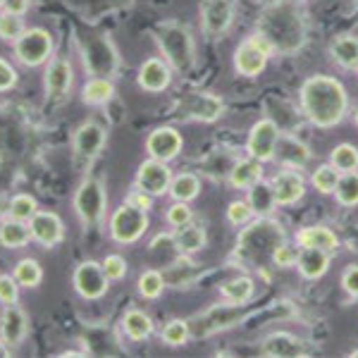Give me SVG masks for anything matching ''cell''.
<instances>
[{
    "instance_id": "6da1fadb",
    "label": "cell",
    "mask_w": 358,
    "mask_h": 358,
    "mask_svg": "<svg viewBox=\"0 0 358 358\" xmlns=\"http://www.w3.org/2000/svg\"><path fill=\"white\" fill-rule=\"evenodd\" d=\"M349 108V96L339 79L327 74L308 77L301 86V110L320 129H330L339 124Z\"/></svg>"
},
{
    "instance_id": "7a4b0ae2",
    "label": "cell",
    "mask_w": 358,
    "mask_h": 358,
    "mask_svg": "<svg viewBox=\"0 0 358 358\" xmlns=\"http://www.w3.org/2000/svg\"><path fill=\"white\" fill-rule=\"evenodd\" d=\"M258 34L268 38L275 53H299L306 43V22L296 3L282 0V3L268 5L258 17Z\"/></svg>"
},
{
    "instance_id": "3957f363",
    "label": "cell",
    "mask_w": 358,
    "mask_h": 358,
    "mask_svg": "<svg viewBox=\"0 0 358 358\" xmlns=\"http://www.w3.org/2000/svg\"><path fill=\"white\" fill-rule=\"evenodd\" d=\"M155 41H158L172 69L182 74L192 72L196 65V48L187 27H182L179 22H163L155 27Z\"/></svg>"
},
{
    "instance_id": "277c9868",
    "label": "cell",
    "mask_w": 358,
    "mask_h": 358,
    "mask_svg": "<svg viewBox=\"0 0 358 358\" xmlns=\"http://www.w3.org/2000/svg\"><path fill=\"white\" fill-rule=\"evenodd\" d=\"M285 241V229L280 227L275 220H265L248 224L246 232L239 236V256L246 263H258L263 258H273L275 248ZM241 261V263H244Z\"/></svg>"
},
{
    "instance_id": "5b68a950",
    "label": "cell",
    "mask_w": 358,
    "mask_h": 358,
    "mask_svg": "<svg viewBox=\"0 0 358 358\" xmlns=\"http://www.w3.org/2000/svg\"><path fill=\"white\" fill-rule=\"evenodd\" d=\"M273 53L275 50H273V45L268 43V38H265L263 34H253V36L241 41L239 48H236V53H234L236 72L244 74V77H258L265 69V65H268Z\"/></svg>"
},
{
    "instance_id": "8992f818",
    "label": "cell",
    "mask_w": 358,
    "mask_h": 358,
    "mask_svg": "<svg viewBox=\"0 0 358 358\" xmlns=\"http://www.w3.org/2000/svg\"><path fill=\"white\" fill-rule=\"evenodd\" d=\"M148 227V217L146 210L136 208L134 203L127 201L124 206H120L117 210L113 213L110 220V234L117 244H134V241L146 232Z\"/></svg>"
},
{
    "instance_id": "52a82bcc",
    "label": "cell",
    "mask_w": 358,
    "mask_h": 358,
    "mask_svg": "<svg viewBox=\"0 0 358 358\" xmlns=\"http://www.w3.org/2000/svg\"><path fill=\"white\" fill-rule=\"evenodd\" d=\"M74 208H77L79 217L86 227L91 224H98L106 213V192H103V184L98 179H84V184L77 189V196H74Z\"/></svg>"
},
{
    "instance_id": "ba28073f",
    "label": "cell",
    "mask_w": 358,
    "mask_h": 358,
    "mask_svg": "<svg viewBox=\"0 0 358 358\" xmlns=\"http://www.w3.org/2000/svg\"><path fill=\"white\" fill-rule=\"evenodd\" d=\"M244 317V308L241 303H229L227 306H213L208 308L203 315H199L196 320L192 322V332L196 337H206V334H213V332H220V330H227V327L236 325V322Z\"/></svg>"
},
{
    "instance_id": "9c48e42d",
    "label": "cell",
    "mask_w": 358,
    "mask_h": 358,
    "mask_svg": "<svg viewBox=\"0 0 358 358\" xmlns=\"http://www.w3.org/2000/svg\"><path fill=\"white\" fill-rule=\"evenodd\" d=\"M50 50H53V38H50V34L45 29H27L15 41L17 57L29 67H36L48 60Z\"/></svg>"
},
{
    "instance_id": "30bf717a",
    "label": "cell",
    "mask_w": 358,
    "mask_h": 358,
    "mask_svg": "<svg viewBox=\"0 0 358 358\" xmlns=\"http://www.w3.org/2000/svg\"><path fill=\"white\" fill-rule=\"evenodd\" d=\"M234 22L232 0H203L201 3V27L208 36L217 38L229 31Z\"/></svg>"
},
{
    "instance_id": "8fae6325",
    "label": "cell",
    "mask_w": 358,
    "mask_h": 358,
    "mask_svg": "<svg viewBox=\"0 0 358 358\" xmlns=\"http://www.w3.org/2000/svg\"><path fill=\"white\" fill-rule=\"evenodd\" d=\"M106 143V129L98 122H84L74 134V160L79 167H86L101 153Z\"/></svg>"
},
{
    "instance_id": "7c38bea8",
    "label": "cell",
    "mask_w": 358,
    "mask_h": 358,
    "mask_svg": "<svg viewBox=\"0 0 358 358\" xmlns=\"http://www.w3.org/2000/svg\"><path fill=\"white\" fill-rule=\"evenodd\" d=\"M277 138H280V129H277V124L273 120H261V122H256V127L251 129V134H248V155L256 160H273L275 158V146H277Z\"/></svg>"
},
{
    "instance_id": "4fadbf2b",
    "label": "cell",
    "mask_w": 358,
    "mask_h": 358,
    "mask_svg": "<svg viewBox=\"0 0 358 358\" xmlns=\"http://www.w3.org/2000/svg\"><path fill=\"white\" fill-rule=\"evenodd\" d=\"M74 287L84 299H101L108 292V275L103 265L86 261L74 270Z\"/></svg>"
},
{
    "instance_id": "5bb4252c",
    "label": "cell",
    "mask_w": 358,
    "mask_h": 358,
    "mask_svg": "<svg viewBox=\"0 0 358 358\" xmlns=\"http://www.w3.org/2000/svg\"><path fill=\"white\" fill-rule=\"evenodd\" d=\"M182 115L187 120H199V122H215L224 110V103L217 96L210 94H192L184 98L182 103Z\"/></svg>"
},
{
    "instance_id": "9a60e30c",
    "label": "cell",
    "mask_w": 358,
    "mask_h": 358,
    "mask_svg": "<svg viewBox=\"0 0 358 358\" xmlns=\"http://www.w3.org/2000/svg\"><path fill=\"white\" fill-rule=\"evenodd\" d=\"M172 175H170V167H167L163 160H146L141 167H138V175H136V184L138 189H143L146 194L151 196H163L167 189H170Z\"/></svg>"
},
{
    "instance_id": "2e32d148",
    "label": "cell",
    "mask_w": 358,
    "mask_h": 358,
    "mask_svg": "<svg viewBox=\"0 0 358 358\" xmlns=\"http://www.w3.org/2000/svg\"><path fill=\"white\" fill-rule=\"evenodd\" d=\"M270 187H273L277 206H292L303 196V177L294 167H287V170L277 172Z\"/></svg>"
},
{
    "instance_id": "e0dca14e",
    "label": "cell",
    "mask_w": 358,
    "mask_h": 358,
    "mask_svg": "<svg viewBox=\"0 0 358 358\" xmlns=\"http://www.w3.org/2000/svg\"><path fill=\"white\" fill-rule=\"evenodd\" d=\"M146 151L151 158L167 163V160H172L182 151V134H179L177 129H172V127H160V129H155L153 134L148 136Z\"/></svg>"
},
{
    "instance_id": "ac0fdd59",
    "label": "cell",
    "mask_w": 358,
    "mask_h": 358,
    "mask_svg": "<svg viewBox=\"0 0 358 358\" xmlns=\"http://www.w3.org/2000/svg\"><path fill=\"white\" fill-rule=\"evenodd\" d=\"M170 62L160 60V57H148L146 62L138 69V84L143 91H151V94H160L165 91L172 82Z\"/></svg>"
},
{
    "instance_id": "d6986e66",
    "label": "cell",
    "mask_w": 358,
    "mask_h": 358,
    "mask_svg": "<svg viewBox=\"0 0 358 358\" xmlns=\"http://www.w3.org/2000/svg\"><path fill=\"white\" fill-rule=\"evenodd\" d=\"M29 229H31V236L41 246H55V244H60L62 234H65L62 220L55 215V213H36V215H34L31 220H29Z\"/></svg>"
},
{
    "instance_id": "ffe728a7",
    "label": "cell",
    "mask_w": 358,
    "mask_h": 358,
    "mask_svg": "<svg viewBox=\"0 0 358 358\" xmlns=\"http://www.w3.org/2000/svg\"><path fill=\"white\" fill-rule=\"evenodd\" d=\"M261 354L263 356H287V358L308 356V346L289 332H275L261 344Z\"/></svg>"
},
{
    "instance_id": "44dd1931",
    "label": "cell",
    "mask_w": 358,
    "mask_h": 358,
    "mask_svg": "<svg viewBox=\"0 0 358 358\" xmlns=\"http://www.w3.org/2000/svg\"><path fill=\"white\" fill-rule=\"evenodd\" d=\"M275 158L280 160L282 165L299 170V167H303L310 160V148L306 146L301 138L280 134V138H277V146H275Z\"/></svg>"
},
{
    "instance_id": "7402d4cb",
    "label": "cell",
    "mask_w": 358,
    "mask_h": 358,
    "mask_svg": "<svg viewBox=\"0 0 358 358\" xmlns=\"http://www.w3.org/2000/svg\"><path fill=\"white\" fill-rule=\"evenodd\" d=\"M27 330H29V322L24 310L17 308V306H8L3 313V320H0V339L8 346H20L24 342Z\"/></svg>"
},
{
    "instance_id": "603a6c76",
    "label": "cell",
    "mask_w": 358,
    "mask_h": 358,
    "mask_svg": "<svg viewBox=\"0 0 358 358\" xmlns=\"http://www.w3.org/2000/svg\"><path fill=\"white\" fill-rule=\"evenodd\" d=\"M72 86V67L67 60H53L45 72V89L50 101H62Z\"/></svg>"
},
{
    "instance_id": "cb8c5ba5",
    "label": "cell",
    "mask_w": 358,
    "mask_h": 358,
    "mask_svg": "<svg viewBox=\"0 0 358 358\" xmlns=\"http://www.w3.org/2000/svg\"><path fill=\"white\" fill-rule=\"evenodd\" d=\"M296 268L306 280H317L330 268V256H327V251H320V248H303L299 253Z\"/></svg>"
},
{
    "instance_id": "d4e9b609",
    "label": "cell",
    "mask_w": 358,
    "mask_h": 358,
    "mask_svg": "<svg viewBox=\"0 0 358 358\" xmlns=\"http://www.w3.org/2000/svg\"><path fill=\"white\" fill-rule=\"evenodd\" d=\"M263 179V167L261 160L256 158H246L234 163V167L229 170V184L234 189H251L253 184H258Z\"/></svg>"
},
{
    "instance_id": "484cf974",
    "label": "cell",
    "mask_w": 358,
    "mask_h": 358,
    "mask_svg": "<svg viewBox=\"0 0 358 358\" xmlns=\"http://www.w3.org/2000/svg\"><path fill=\"white\" fill-rule=\"evenodd\" d=\"M31 239V229L24 220H17V217H5L0 222V244L5 248H24Z\"/></svg>"
},
{
    "instance_id": "4316f807",
    "label": "cell",
    "mask_w": 358,
    "mask_h": 358,
    "mask_svg": "<svg viewBox=\"0 0 358 358\" xmlns=\"http://www.w3.org/2000/svg\"><path fill=\"white\" fill-rule=\"evenodd\" d=\"M199 273H201V268L187 256V253H184V256H179L172 261V265L163 275H165V285L184 287V285H189V282H194L196 277H199Z\"/></svg>"
},
{
    "instance_id": "83f0119b",
    "label": "cell",
    "mask_w": 358,
    "mask_h": 358,
    "mask_svg": "<svg viewBox=\"0 0 358 358\" xmlns=\"http://www.w3.org/2000/svg\"><path fill=\"white\" fill-rule=\"evenodd\" d=\"M301 248H320V251H334L337 248V234L327 227H306L296 234Z\"/></svg>"
},
{
    "instance_id": "f1b7e54d",
    "label": "cell",
    "mask_w": 358,
    "mask_h": 358,
    "mask_svg": "<svg viewBox=\"0 0 358 358\" xmlns=\"http://www.w3.org/2000/svg\"><path fill=\"white\" fill-rule=\"evenodd\" d=\"M330 55L339 67L358 69V38L356 36H337L330 45Z\"/></svg>"
},
{
    "instance_id": "f546056e",
    "label": "cell",
    "mask_w": 358,
    "mask_h": 358,
    "mask_svg": "<svg viewBox=\"0 0 358 358\" xmlns=\"http://www.w3.org/2000/svg\"><path fill=\"white\" fill-rule=\"evenodd\" d=\"M172 236H175V246L182 253H196L206 246V229L199 227V224H194V222L179 227Z\"/></svg>"
},
{
    "instance_id": "4dcf8cb0",
    "label": "cell",
    "mask_w": 358,
    "mask_h": 358,
    "mask_svg": "<svg viewBox=\"0 0 358 358\" xmlns=\"http://www.w3.org/2000/svg\"><path fill=\"white\" fill-rule=\"evenodd\" d=\"M122 327L127 332V337L134 339V342H143V339L151 337L153 332V320L148 317L143 310H127Z\"/></svg>"
},
{
    "instance_id": "1f68e13d",
    "label": "cell",
    "mask_w": 358,
    "mask_h": 358,
    "mask_svg": "<svg viewBox=\"0 0 358 358\" xmlns=\"http://www.w3.org/2000/svg\"><path fill=\"white\" fill-rule=\"evenodd\" d=\"M248 203H251L256 215L268 217L270 213L275 210V206H277L273 187H270V184H263V182L253 184V187L248 189Z\"/></svg>"
},
{
    "instance_id": "d6a6232c",
    "label": "cell",
    "mask_w": 358,
    "mask_h": 358,
    "mask_svg": "<svg viewBox=\"0 0 358 358\" xmlns=\"http://www.w3.org/2000/svg\"><path fill=\"white\" fill-rule=\"evenodd\" d=\"M170 196L175 201H184V203H189V201H194L196 196H199L201 192V182H199V177L192 175V172H182V175H177V177H172V182H170Z\"/></svg>"
},
{
    "instance_id": "836d02e7",
    "label": "cell",
    "mask_w": 358,
    "mask_h": 358,
    "mask_svg": "<svg viewBox=\"0 0 358 358\" xmlns=\"http://www.w3.org/2000/svg\"><path fill=\"white\" fill-rule=\"evenodd\" d=\"M253 280L251 277H236V280H229V282H224V285L220 287V292H222V296L227 299L229 303H246L248 299L253 296Z\"/></svg>"
},
{
    "instance_id": "e575fe53",
    "label": "cell",
    "mask_w": 358,
    "mask_h": 358,
    "mask_svg": "<svg viewBox=\"0 0 358 358\" xmlns=\"http://www.w3.org/2000/svg\"><path fill=\"white\" fill-rule=\"evenodd\" d=\"M113 94H115L113 82L101 79V77L91 79V82L84 86V103H89V106H106L113 98Z\"/></svg>"
},
{
    "instance_id": "d590c367",
    "label": "cell",
    "mask_w": 358,
    "mask_h": 358,
    "mask_svg": "<svg viewBox=\"0 0 358 358\" xmlns=\"http://www.w3.org/2000/svg\"><path fill=\"white\" fill-rule=\"evenodd\" d=\"M41 277H43V270L34 258H22L20 263L15 265V280L20 282L22 287H38L41 285Z\"/></svg>"
},
{
    "instance_id": "8d00e7d4",
    "label": "cell",
    "mask_w": 358,
    "mask_h": 358,
    "mask_svg": "<svg viewBox=\"0 0 358 358\" xmlns=\"http://www.w3.org/2000/svg\"><path fill=\"white\" fill-rule=\"evenodd\" d=\"M334 196L342 206H358V172H344L334 189Z\"/></svg>"
},
{
    "instance_id": "74e56055",
    "label": "cell",
    "mask_w": 358,
    "mask_h": 358,
    "mask_svg": "<svg viewBox=\"0 0 358 358\" xmlns=\"http://www.w3.org/2000/svg\"><path fill=\"white\" fill-rule=\"evenodd\" d=\"M339 177H342V172L330 163V165L317 167L313 172V177H310V182H313V187L320 194H334V189H337V184H339Z\"/></svg>"
},
{
    "instance_id": "f35d334b",
    "label": "cell",
    "mask_w": 358,
    "mask_h": 358,
    "mask_svg": "<svg viewBox=\"0 0 358 358\" xmlns=\"http://www.w3.org/2000/svg\"><path fill=\"white\" fill-rule=\"evenodd\" d=\"M330 163L337 167L339 172H356L358 170V151L351 143H339L330 155Z\"/></svg>"
},
{
    "instance_id": "ab89813d",
    "label": "cell",
    "mask_w": 358,
    "mask_h": 358,
    "mask_svg": "<svg viewBox=\"0 0 358 358\" xmlns=\"http://www.w3.org/2000/svg\"><path fill=\"white\" fill-rule=\"evenodd\" d=\"M38 210V201L29 194H20L10 201V217H17V220H24L29 222Z\"/></svg>"
},
{
    "instance_id": "60d3db41",
    "label": "cell",
    "mask_w": 358,
    "mask_h": 358,
    "mask_svg": "<svg viewBox=\"0 0 358 358\" xmlns=\"http://www.w3.org/2000/svg\"><path fill=\"white\" fill-rule=\"evenodd\" d=\"M165 289V275L158 270H146L138 277V292L146 299H158Z\"/></svg>"
},
{
    "instance_id": "b9f144b4",
    "label": "cell",
    "mask_w": 358,
    "mask_h": 358,
    "mask_svg": "<svg viewBox=\"0 0 358 358\" xmlns=\"http://www.w3.org/2000/svg\"><path fill=\"white\" fill-rule=\"evenodd\" d=\"M189 337H192V325L184 320H170L163 327V342L167 346H182Z\"/></svg>"
},
{
    "instance_id": "7bdbcfd3",
    "label": "cell",
    "mask_w": 358,
    "mask_h": 358,
    "mask_svg": "<svg viewBox=\"0 0 358 358\" xmlns=\"http://www.w3.org/2000/svg\"><path fill=\"white\" fill-rule=\"evenodd\" d=\"M24 22H22V15H15V13H0V38L5 41H17V38L24 34Z\"/></svg>"
},
{
    "instance_id": "ee69618b",
    "label": "cell",
    "mask_w": 358,
    "mask_h": 358,
    "mask_svg": "<svg viewBox=\"0 0 358 358\" xmlns=\"http://www.w3.org/2000/svg\"><path fill=\"white\" fill-rule=\"evenodd\" d=\"M167 222L172 224L175 229L184 227V224L192 222V208H189L184 201H177V203H172L167 208Z\"/></svg>"
},
{
    "instance_id": "f6af8a7d",
    "label": "cell",
    "mask_w": 358,
    "mask_h": 358,
    "mask_svg": "<svg viewBox=\"0 0 358 358\" xmlns=\"http://www.w3.org/2000/svg\"><path fill=\"white\" fill-rule=\"evenodd\" d=\"M251 215H253V208H251V203H248V199L246 201H232L227 208V220L232 224H246L248 220H251Z\"/></svg>"
},
{
    "instance_id": "bcb514c9",
    "label": "cell",
    "mask_w": 358,
    "mask_h": 358,
    "mask_svg": "<svg viewBox=\"0 0 358 358\" xmlns=\"http://www.w3.org/2000/svg\"><path fill=\"white\" fill-rule=\"evenodd\" d=\"M103 270H106L108 280L117 282L127 275V261L122 256H117V253H110V256H106V261H103Z\"/></svg>"
},
{
    "instance_id": "7dc6e473",
    "label": "cell",
    "mask_w": 358,
    "mask_h": 358,
    "mask_svg": "<svg viewBox=\"0 0 358 358\" xmlns=\"http://www.w3.org/2000/svg\"><path fill=\"white\" fill-rule=\"evenodd\" d=\"M17 294H20V282L10 275L0 277V303L5 306H15L17 303Z\"/></svg>"
},
{
    "instance_id": "c3c4849f",
    "label": "cell",
    "mask_w": 358,
    "mask_h": 358,
    "mask_svg": "<svg viewBox=\"0 0 358 358\" xmlns=\"http://www.w3.org/2000/svg\"><path fill=\"white\" fill-rule=\"evenodd\" d=\"M273 261H275V265H280V268H289V265H296V261H299V248L296 246H289V244H285V241H282V244L275 248Z\"/></svg>"
},
{
    "instance_id": "681fc988",
    "label": "cell",
    "mask_w": 358,
    "mask_h": 358,
    "mask_svg": "<svg viewBox=\"0 0 358 358\" xmlns=\"http://www.w3.org/2000/svg\"><path fill=\"white\" fill-rule=\"evenodd\" d=\"M342 287H344V292L349 294V296L358 299V265H351V268L344 270Z\"/></svg>"
},
{
    "instance_id": "f907efd6",
    "label": "cell",
    "mask_w": 358,
    "mask_h": 358,
    "mask_svg": "<svg viewBox=\"0 0 358 358\" xmlns=\"http://www.w3.org/2000/svg\"><path fill=\"white\" fill-rule=\"evenodd\" d=\"M15 82H17V72H15V67L10 65L8 60H3V57H0V91L13 89Z\"/></svg>"
},
{
    "instance_id": "816d5d0a",
    "label": "cell",
    "mask_w": 358,
    "mask_h": 358,
    "mask_svg": "<svg viewBox=\"0 0 358 358\" xmlns=\"http://www.w3.org/2000/svg\"><path fill=\"white\" fill-rule=\"evenodd\" d=\"M129 203H134L136 208H141V210H148V208L153 206V201H151V194H146L143 189H136V192H131L129 194Z\"/></svg>"
},
{
    "instance_id": "f5cc1de1",
    "label": "cell",
    "mask_w": 358,
    "mask_h": 358,
    "mask_svg": "<svg viewBox=\"0 0 358 358\" xmlns=\"http://www.w3.org/2000/svg\"><path fill=\"white\" fill-rule=\"evenodd\" d=\"M27 8H29V0H8V3H5V10L15 15H24Z\"/></svg>"
},
{
    "instance_id": "db71d44e",
    "label": "cell",
    "mask_w": 358,
    "mask_h": 358,
    "mask_svg": "<svg viewBox=\"0 0 358 358\" xmlns=\"http://www.w3.org/2000/svg\"><path fill=\"white\" fill-rule=\"evenodd\" d=\"M5 356H10V346L3 342V339H0V358H5Z\"/></svg>"
},
{
    "instance_id": "11a10c76",
    "label": "cell",
    "mask_w": 358,
    "mask_h": 358,
    "mask_svg": "<svg viewBox=\"0 0 358 358\" xmlns=\"http://www.w3.org/2000/svg\"><path fill=\"white\" fill-rule=\"evenodd\" d=\"M5 3H8V0H0V8H5Z\"/></svg>"
},
{
    "instance_id": "9f6ffc18",
    "label": "cell",
    "mask_w": 358,
    "mask_h": 358,
    "mask_svg": "<svg viewBox=\"0 0 358 358\" xmlns=\"http://www.w3.org/2000/svg\"><path fill=\"white\" fill-rule=\"evenodd\" d=\"M354 120H356V124H358V110H356V115H354Z\"/></svg>"
},
{
    "instance_id": "6f0895ef",
    "label": "cell",
    "mask_w": 358,
    "mask_h": 358,
    "mask_svg": "<svg viewBox=\"0 0 358 358\" xmlns=\"http://www.w3.org/2000/svg\"><path fill=\"white\" fill-rule=\"evenodd\" d=\"M292 3H303V0H292Z\"/></svg>"
},
{
    "instance_id": "680465c9",
    "label": "cell",
    "mask_w": 358,
    "mask_h": 358,
    "mask_svg": "<svg viewBox=\"0 0 358 358\" xmlns=\"http://www.w3.org/2000/svg\"><path fill=\"white\" fill-rule=\"evenodd\" d=\"M354 356H358V349H356V351H354Z\"/></svg>"
},
{
    "instance_id": "91938a15",
    "label": "cell",
    "mask_w": 358,
    "mask_h": 358,
    "mask_svg": "<svg viewBox=\"0 0 358 358\" xmlns=\"http://www.w3.org/2000/svg\"><path fill=\"white\" fill-rule=\"evenodd\" d=\"M356 3H358V0H356Z\"/></svg>"
}]
</instances>
